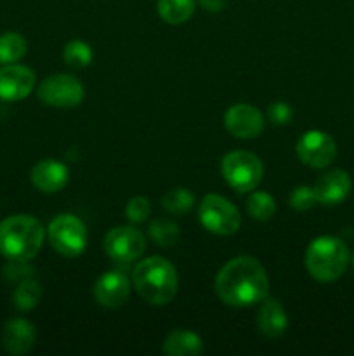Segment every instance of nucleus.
<instances>
[{"instance_id": "f257e3e1", "label": "nucleus", "mask_w": 354, "mask_h": 356, "mask_svg": "<svg viewBox=\"0 0 354 356\" xmlns=\"http://www.w3.org/2000/svg\"><path fill=\"white\" fill-rule=\"evenodd\" d=\"M214 287L224 305L245 308L267 298L269 278L266 268L255 257L238 256L219 270Z\"/></svg>"}, {"instance_id": "f03ea898", "label": "nucleus", "mask_w": 354, "mask_h": 356, "mask_svg": "<svg viewBox=\"0 0 354 356\" xmlns=\"http://www.w3.org/2000/svg\"><path fill=\"white\" fill-rule=\"evenodd\" d=\"M137 294L153 306L169 305L179 291V277L172 263L160 256L141 259L132 271Z\"/></svg>"}, {"instance_id": "7ed1b4c3", "label": "nucleus", "mask_w": 354, "mask_h": 356, "mask_svg": "<svg viewBox=\"0 0 354 356\" xmlns=\"http://www.w3.org/2000/svg\"><path fill=\"white\" fill-rule=\"evenodd\" d=\"M45 229L28 214L9 216L0 222V256L9 261H30L44 245Z\"/></svg>"}, {"instance_id": "20e7f679", "label": "nucleus", "mask_w": 354, "mask_h": 356, "mask_svg": "<svg viewBox=\"0 0 354 356\" xmlns=\"http://www.w3.org/2000/svg\"><path fill=\"white\" fill-rule=\"evenodd\" d=\"M349 261V249L337 236H318L309 243L305 250V268L309 275L323 284L339 280Z\"/></svg>"}, {"instance_id": "39448f33", "label": "nucleus", "mask_w": 354, "mask_h": 356, "mask_svg": "<svg viewBox=\"0 0 354 356\" xmlns=\"http://www.w3.org/2000/svg\"><path fill=\"white\" fill-rule=\"evenodd\" d=\"M221 170L233 190L239 193L253 191L264 176V165L257 155L250 152H231L222 159Z\"/></svg>"}, {"instance_id": "423d86ee", "label": "nucleus", "mask_w": 354, "mask_h": 356, "mask_svg": "<svg viewBox=\"0 0 354 356\" xmlns=\"http://www.w3.org/2000/svg\"><path fill=\"white\" fill-rule=\"evenodd\" d=\"M47 238L56 252L65 257H76L87 249L89 233L80 218L73 214H59L49 225Z\"/></svg>"}, {"instance_id": "0eeeda50", "label": "nucleus", "mask_w": 354, "mask_h": 356, "mask_svg": "<svg viewBox=\"0 0 354 356\" xmlns=\"http://www.w3.org/2000/svg\"><path fill=\"white\" fill-rule=\"evenodd\" d=\"M198 218L201 226L212 235H235L242 226V214L238 209L221 195L210 193L203 197L198 207Z\"/></svg>"}, {"instance_id": "6e6552de", "label": "nucleus", "mask_w": 354, "mask_h": 356, "mask_svg": "<svg viewBox=\"0 0 354 356\" xmlns=\"http://www.w3.org/2000/svg\"><path fill=\"white\" fill-rule=\"evenodd\" d=\"M38 99L47 106L75 108L83 101L85 90L82 82L68 73H56L47 76L38 86Z\"/></svg>"}, {"instance_id": "1a4fd4ad", "label": "nucleus", "mask_w": 354, "mask_h": 356, "mask_svg": "<svg viewBox=\"0 0 354 356\" xmlns=\"http://www.w3.org/2000/svg\"><path fill=\"white\" fill-rule=\"evenodd\" d=\"M103 249L117 263H132L146 250V236L134 226H117L104 235Z\"/></svg>"}, {"instance_id": "9d476101", "label": "nucleus", "mask_w": 354, "mask_h": 356, "mask_svg": "<svg viewBox=\"0 0 354 356\" xmlns=\"http://www.w3.org/2000/svg\"><path fill=\"white\" fill-rule=\"evenodd\" d=\"M298 160L312 169L328 167L337 156V145L330 134L323 131H307L298 138L295 146Z\"/></svg>"}, {"instance_id": "9b49d317", "label": "nucleus", "mask_w": 354, "mask_h": 356, "mask_svg": "<svg viewBox=\"0 0 354 356\" xmlns=\"http://www.w3.org/2000/svg\"><path fill=\"white\" fill-rule=\"evenodd\" d=\"M224 127L235 138L253 139L262 134L264 117L252 104H233L224 115Z\"/></svg>"}, {"instance_id": "f8f14e48", "label": "nucleus", "mask_w": 354, "mask_h": 356, "mask_svg": "<svg viewBox=\"0 0 354 356\" xmlns=\"http://www.w3.org/2000/svg\"><path fill=\"white\" fill-rule=\"evenodd\" d=\"M33 70L24 65L10 63L0 68V99L21 101L30 96L35 89Z\"/></svg>"}, {"instance_id": "ddd939ff", "label": "nucleus", "mask_w": 354, "mask_h": 356, "mask_svg": "<svg viewBox=\"0 0 354 356\" xmlns=\"http://www.w3.org/2000/svg\"><path fill=\"white\" fill-rule=\"evenodd\" d=\"M92 294L97 305L117 309L127 302L128 296H130V282L121 271H106L94 284Z\"/></svg>"}, {"instance_id": "4468645a", "label": "nucleus", "mask_w": 354, "mask_h": 356, "mask_svg": "<svg viewBox=\"0 0 354 356\" xmlns=\"http://www.w3.org/2000/svg\"><path fill=\"white\" fill-rule=\"evenodd\" d=\"M316 200L323 205H339L340 202L349 197L353 190V181L349 174L342 169H332L319 176L316 184L312 186Z\"/></svg>"}, {"instance_id": "2eb2a0df", "label": "nucleus", "mask_w": 354, "mask_h": 356, "mask_svg": "<svg viewBox=\"0 0 354 356\" xmlns=\"http://www.w3.org/2000/svg\"><path fill=\"white\" fill-rule=\"evenodd\" d=\"M30 179L37 190L44 193H56L66 186L69 179V170L59 160L45 159L35 163L30 172Z\"/></svg>"}, {"instance_id": "dca6fc26", "label": "nucleus", "mask_w": 354, "mask_h": 356, "mask_svg": "<svg viewBox=\"0 0 354 356\" xmlns=\"http://www.w3.org/2000/svg\"><path fill=\"white\" fill-rule=\"evenodd\" d=\"M37 332L35 327L24 318H12L2 329V346L9 355L21 356L33 350Z\"/></svg>"}, {"instance_id": "f3484780", "label": "nucleus", "mask_w": 354, "mask_h": 356, "mask_svg": "<svg viewBox=\"0 0 354 356\" xmlns=\"http://www.w3.org/2000/svg\"><path fill=\"white\" fill-rule=\"evenodd\" d=\"M288 316L281 302L274 298H264L257 312V329L262 336L276 339L287 330Z\"/></svg>"}, {"instance_id": "a211bd4d", "label": "nucleus", "mask_w": 354, "mask_h": 356, "mask_svg": "<svg viewBox=\"0 0 354 356\" xmlns=\"http://www.w3.org/2000/svg\"><path fill=\"white\" fill-rule=\"evenodd\" d=\"M162 350L169 356H196L203 351V341L191 330H174L167 336Z\"/></svg>"}, {"instance_id": "6ab92c4d", "label": "nucleus", "mask_w": 354, "mask_h": 356, "mask_svg": "<svg viewBox=\"0 0 354 356\" xmlns=\"http://www.w3.org/2000/svg\"><path fill=\"white\" fill-rule=\"evenodd\" d=\"M158 16L169 24H183L193 16L194 0H158Z\"/></svg>"}, {"instance_id": "aec40b11", "label": "nucleus", "mask_w": 354, "mask_h": 356, "mask_svg": "<svg viewBox=\"0 0 354 356\" xmlns=\"http://www.w3.org/2000/svg\"><path fill=\"white\" fill-rule=\"evenodd\" d=\"M40 299L42 287L33 278H28V280L17 284V287L12 292L14 306L17 309H21V312H30V309H33L40 302Z\"/></svg>"}, {"instance_id": "412c9836", "label": "nucleus", "mask_w": 354, "mask_h": 356, "mask_svg": "<svg viewBox=\"0 0 354 356\" xmlns=\"http://www.w3.org/2000/svg\"><path fill=\"white\" fill-rule=\"evenodd\" d=\"M26 54V40L21 33L16 31H7L0 35V63L10 65L17 63Z\"/></svg>"}, {"instance_id": "4be33fe9", "label": "nucleus", "mask_w": 354, "mask_h": 356, "mask_svg": "<svg viewBox=\"0 0 354 356\" xmlns=\"http://www.w3.org/2000/svg\"><path fill=\"white\" fill-rule=\"evenodd\" d=\"M148 235L160 247H172L179 240V226L169 219H153L148 226Z\"/></svg>"}, {"instance_id": "5701e85b", "label": "nucleus", "mask_w": 354, "mask_h": 356, "mask_svg": "<svg viewBox=\"0 0 354 356\" xmlns=\"http://www.w3.org/2000/svg\"><path fill=\"white\" fill-rule=\"evenodd\" d=\"M162 205L169 214H186L193 209L194 195L186 188H172V190L163 195Z\"/></svg>"}, {"instance_id": "b1692460", "label": "nucleus", "mask_w": 354, "mask_h": 356, "mask_svg": "<svg viewBox=\"0 0 354 356\" xmlns=\"http://www.w3.org/2000/svg\"><path fill=\"white\" fill-rule=\"evenodd\" d=\"M246 209H248L250 218L255 221H269L276 212V200L266 191H253L250 195Z\"/></svg>"}, {"instance_id": "393cba45", "label": "nucleus", "mask_w": 354, "mask_h": 356, "mask_svg": "<svg viewBox=\"0 0 354 356\" xmlns=\"http://www.w3.org/2000/svg\"><path fill=\"white\" fill-rule=\"evenodd\" d=\"M62 59L71 68H85L92 61V47L83 40H71L62 49Z\"/></svg>"}, {"instance_id": "a878e982", "label": "nucleus", "mask_w": 354, "mask_h": 356, "mask_svg": "<svg viewBox=\"0 0 354 356\" xmlns=\"http://www.w3.org/2000/svg\"><path fill=\"white\" fill-rule=\"evenodd\" d=\"M3 278L10 284H21V282L33 278L35 270L33 266L28 264V261H9L6 268H3Z\"/></svg>"}, {"instance_id": "bb28decb", "label": "nucleus", "mask_w": 354, "mask_h": 356, "mask_svg": "<svg viewBox=\"0 0 354 356\" xmlns=\"http://www.w3.org/2000/svg\"><path fill=\"white\" fill-rule=\"evenodd\" d=\"M149 212H151V205L146 197H132L127 202V207H125V216L130 222H144L149 218Z\"/></svg>"}, {"instance_id": "cd10ccee", "label": "nucleus", "mask_w": 354, "mask_h": 356, "mask_svg": "<svg viewBox=\"0 0 354 356\" xmlns=\"http://www.w3.org/2000/svg\"><path fill=\"white\" fill-rule=\"evenodd\" d=\"M316 202L318 200H316L314 190L311 186H305V184L295 188L290 195V205L298 212L309 211Z\"/></svg>"}, {"instance_id": "c85d7f7f", "label": "nucleus", "mask_w": 354, "mask_h": 356, "mask_svg": "<svg viewBox=\"0 0 354 356\" xmlns=\"http://www.w3.org/2000/svg\"><path fill=\"white\" fill-rule=\"evenodd\" d=\"M267 117H269V120L273 122V124L285 125L292 120L294 111H292V106L288 103H285V101H276V103H273L267 108Z\"/></svg>"}, {"instance_id": "c756f323", "label": "nucleus", "mask_w": 354, "mask_h": 356, "mask_svg": "<svg viewBox=\"0 0 354 356\" xmlns=\"http://www.w3.org/2000/svg\"><path fill=\"white\" fill-rule=\"evenodd\" d=\"M198 2L208 13H221L228 6V0H198Z\"/></svg>"}, {"instance_id": "7c9ffc66", "label": "nucleus", "mask_w": 354, "mask_h": 356, "mask_svg": "<svg viewBox=\"0 0 354 356\" xmlns=\"http://www.w3.org/2000/svg\"><path fill=\"white\" fill-rule=\"evenodd\" d=\"M351 263H353V268H354V254H353V259H351Z\"/></svg>"}]
</instances>
